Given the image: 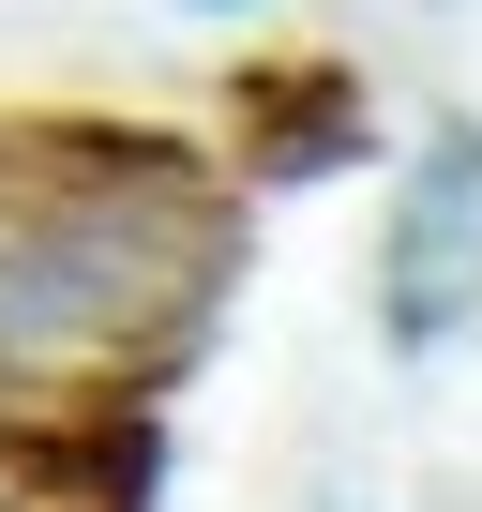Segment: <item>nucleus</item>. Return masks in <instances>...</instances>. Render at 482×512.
<instances>
[{
  "label": "nucleus",
  "instance_id": "obj_1",
  "mask_svg": "<svg viewBox=\"0 0 482 512\" xmlns=\"http://www.w3.org/2000/svg\"><path fill=\"white\" fill-rule=\"evenodd\" d=\"M467 287H482V136H452V151L422 166V226H407V256H392L407 332H437Z\"/></svg>",
  "mask_w": 482,
  "mask_h": 512
}]
</instances>
